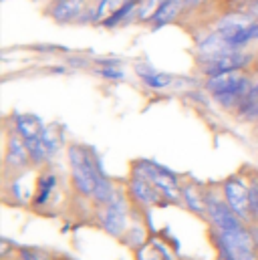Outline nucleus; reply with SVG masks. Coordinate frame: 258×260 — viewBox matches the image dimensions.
Segmentation results:
<instances>
[{
  "mask_svg": "<svg viewBox=\"0 0 258 260\" xmlns=\"http://www.w3.org/2000/svg\"><path fill=\"white\" fill-rule=\"evenodd\" d=\"M67 159H69V166H71L73 190L79 196L91 198L99 176L103 174L95 153L89 147L81 145V143H71L67 147Z\"/></svg>",
  "mask_w": 258,
  "mask_h": 260,
  "instance_id": "obj_1",
  "label": "nucleus"
},
{
  "mask_svg": "<svg viewBox=\"0 0 258 260\" xmlns=\"http://www.w3.org/2000/svg\"><path fill=\"white\" fill-rule=\"evenodd\" d=\"M131 176H139V178L155 184L162 190V194L166 196V200L182 202V186L178 184V178L168 168L157 166V164L147 161V159H139V161H133Z\"/></svg>",
  "mask_w": 258,
  "mask_h": 260,
  "instance_id": "obj_2",
  "label": "nucleus"
},
{
  "mask_svg": "<svg viewBox=\"0 0 258 260\" xmlns=\"http://www.w3.org/2000/svg\"><path fill=\"white\" fill-rule=\"evenodd\" d=\"M204 196H206V216L214 230H218L222 234H234V232H240L246 228V224L228 206L224 196L212 194V192Z\"/></svg>",
  "mask_w": 258,
  "mask_h": 260,
  "instance_id": "obj_3",
  "label": "nucleus"
},
{
  "mask_svg": "<svg viewBox=\"0 0 258 260\" xmlns=\"http://www.w3.org/2000/svg\"><path fill=\"white\" fill-rule=\"evenodd\" d=\"M127 214L129 200L123 192H119L117 198L109 202L107 206L97 208V218H99L101 228L113 238H123V234L127 232Z\"/></svg>",
  "mask_w": 258,
  "mask_h": 260,
  "instance_id": "obj_4",
  "label": "nucleus"
},
{
  "mask_svg": "<svg viewBox=\"0 0 258 260\" xmlns=\"http://www.w3.org/2000/svg\"><path fill=\"white\" fill-rule=\"evenodd\" d=\"M252 61H254L252 53H246V51H226V53H220V55L212 57L210 61L202 63L200 71L208 79V77H218V75H224V73L244 71V69H248V67L252 65Z\"/></svg>",
  "mask_w": 258,
  "mask_h": 260,
  "instance_id": "obj_5",
  "label": "nucleus"
},
{
  "mask_svg": "<svg viewBox=\"0 0 258 260\" xmlns=\"http://www.w3.org/2000/svg\"><path fill=\"white\" fill-rule=\"evenodd\" d=\"M204 89L214 97L220 93H236L244 99H248L250 89H252V79L248 75H244L242 71H234V73H224L218 77H208L204 81Z\"/></svg>",
  "mask_w": 258,
  "mask_h": 260,
  "instance_id": "obj_6",
  "label": "nucleus"
},
{
  "mask_svg": "<svg viewBox=\"0 0 258 260\" xmlns=\"http://www.w3.org/2000/svg\"><path fill=\"white\" fill-rule=\"evenodd\" d=\"M248 192L250 184H246L240 176H230L222 184V196L228 202V206L234 210V214L248 224L250 222V210H248Z\"/></svg>",
  "mask_w": 258,
  "mask_h": 260,
  "instance_id": "obj_7",
  "label": "nucleus"
},
{
  "mask_svg": "<svg viewBox=\"0 0 258 260\" xmlns=\"http://www.w3.org/2000/svg\"><path fill=\"white\" fill-rule=\"evenodd\" d=\"M30 166V155L24 139L16 129L6 133V151H4V178L8 174H18Z\"/></svg>",
  "mask_w": 258,
  "mask_h": 260,
  "instance_id": "obj_8",
  "label": "nucleus"
},
{
  "mask_svg": "<svg viewBox=\"0 0 258 260\" xmlns=\"http://www.w3.org/2000/svg\"><path fill=\"white\" fill-rule=\"evenodd\" d=\"M127 194L131 202L143 210H149L153 206H159L162 200H166V196L162 194V190L151 184L149 180H143L139 176H131L127 182Z\"/></svg>",
  "mask_w": 258,
  "mask_h": 260,
  "instance_id": "obj_9",
  "label": "nucleus"
},
{
  "mask_svg": "<svg viewBox=\"0 0 258 260\" xmlns=\"http://www.w3.org/2000/svg\"><path fill=\"white\" fill-rule=\"evenodd\" d=\"M87 10H89L87 0H55L47 10V14L59 24H71V22H81Z\"/></svg>",
  "mask_w": 258,
  "mask_h": 260,
  "instance_id": "obj_10",
  "label": "nucleus"
},
{
  "mask_svg": "<svg viewBox=\"0 0 258 260\" xmlns=\"http://www.w3.org/2000/svg\"><path fill=\"white\" fill-rule=\"evenodd\" d=\"M14 129L20 133V137L24 139V143H30V141H41L43 137V121L37 117V115H28V113H16L14 119Z\"/></svg>",
  "mask_w": 258,
  "mask_h": 260,
  "instance_id": "obj_11",
  "label": "nucleus"
},
{
  "mask_svg": "<svg viewBox=\"0 0 258 260\" xmlns=\"http://www.w3.org/2000/svg\"><path fill=\"white\" fill-rule=\"evenodd\" d=\"M180 12H184V2L182 0H162V4L157 6V10L149 18L151 28L153 30H159V28L172 24L180 16Z\"/></svg>",
  "mask_w": 258,
  "mask_h": 260,
  "instance_id": "obj_12",
  "label": "nucleus"
},
{
  "mask_svg": "<svg viewBox=\"0 0 258 260\" xmlns=\"http://www.w3.org/2000/svg\"><path fill=\"white\" fill-rule=\"evenodd\" d=\"M59 178L55 172L47 170L37 178V186H35V196H33V206L35 208H43L49 204V200L53 198L55 190H57Z\"/></svg>",
  "mask_w": 258,
  "mask_h": 260,
  "instance_id": "obj_13",
  "label": "nucleus"
},
{
  "mask_svg": "<svg viewBox=\"0 0 258 260\" xmlns=\"http://www.w3.org/2000/svg\"><path fill=\"white\" fill-rule=\"evenodd\" d=\"M141 2H143V0H123L113 12H109V14L101 20V26H105V28H115V26L127 22L131 16L137 14V8L141 6Z\"/></svg>",
  "mask_w": 258,
  "mask_h": 260,
  "instance_id": "obj_14",
  "label": "nucleus"
},
{
  "mask_svg": "<svg viewBox=\"0 0 258 260\" xmlns=\"http://www.w3.org/2000/svg\"><path fill=\"white\" fill-rule=\"evenodd\" d=\"M119 194V190L115 188V184L105 176V172L99 176V180H97V184H95V190H93V202H95V206L99 208V206H107L109 202H113L115 198Z\"/></svg>",
  "mask_w": 258,
  "mask_h": 260,
  "instance_id": "obj_15",
  "label": "nucleus"
},
{
  "mask_svg": "<svg viewBox=\"0 0 258 260\" xmlns=\"http://www.w3.org/2000/svg\"><path fill=\"white\" fill-rule=\"evenodd\" d=\"M182 202L198 216H206V196L200 194L194 186H182Z\"/></svg>",
  "mask_w": 258,
  "mask_h": 260,
  "instance_id": "obj_16",
  "label": "nucleus"
},
{
  "mask_svg": "<svg viewBox=\"0 0 258 260\" xmlns=\"http://www.w3.org/2000/svg\"><path fill=\"white\" fill-rule=\"evenodd\" d=\"M141 81H143L145 87H149V89H153V91H164V89H168V87H172V85L176 83V77L170 75V73H162V71L155 69L151 75L143 77Z\"/></svg>",
  "mask_w": 258,
  "mask_h": 260,
  "instance_id": "obj_17",
  "label": "nucleus"
},
{
  "mask_svg": "<svg viewBox=\"0 0 258 260\" xmlns=\"http://www.w3.org/2000/svg\"><path fill=\"white\" fill-rule=\"evenodd\" d=\"M234 113H236L238 121H246V123L258 121V99H252V97L244 99L242 105H240Z\"/></svg>",
  "mask_w": 258,
  "mask_h": 260,
  "instance_id": "obj_18",
  "label": "nucleus"
},
{
  "mask_svg": "<svg viewBox=\"0 0 258 260\" xmlns=\"http://www.w3.org/2000/svg\"><path fill=\"white\" fill-rule=\"evenodd\" d=\"M43 145H45V149H47V153H49V159H53L59 151H61V145H63V141H61V135H57V133H53L51 127H45L43 129Z\"/></svg>",
  "mask_w": 258,
  "mask_h": 260,
  "instance_id": "obj_19",
  "label": "nucleus"
},
{
  "mask_svg": "<svg viewBox=\"0 0 258 260\" xmlns=\"http://www.w3.org/2000/svg\"><path fill=\"white\" fill-rule=\"evenodd\" d=\"M162 4V0H143L141 6L137 8V14L135 18L141 20V22H149V18L153 16V12L157 10V6Z\"/></svg>",
  "mask_w": 258,
  "mask_h": 260,
  "instance_id": "obj_20",
  "label": "nucleus"
},
{
  "mask_svg": "<svg viewBox=\"0 0 258 260\" xmlns=\"http://www.w3.org/2000/svg\"><path fill=\"white\" fill-rule=\"evenodd\" d=\"M248 210H250V222L258 226V180L250 184L248 192Z\"/></svg>",
  "mask_w": 258,
  "mask_h": 260,
  "instance_id": "obj_21",
  "label": "nucleus"
},
{
  "mask_svg": "<svg viewBox=\"0 0 258 260\" xmlns=\"http://www.w3.org/2000/svg\"><path fill=\"white\" fill-rule=\"evenodd\" d=\"M95 73H97L99 77L107 79V81H119V79L125 77V73H123L119 67H97Z\"/></svg>",
  "mask_w": 258,
  "mask_h": 260,
  "instance_id": "obj_22",
  "label": "nucleus"
},
{
  "mask_svg": "<svg viewBox=\"0 0 258 260\" xmlns=\"http://www.w3.org/2000/svg\"><path fill=\"white\" fill-rule=\"evenodd\" d=\"M14 254L18 256V260H51L45 252H41L37 248H28V246L18 248V252L14 250Z\"/></svg>",
  "mask_w": 258,
  "mask_h": 260,
  "instance_id": "obj_23",
  "label": "nucleus"
},
{
  "mask_svg": "<svg viewBox=\"0 0 258 260\" xmlns=\"http://www.w3.org/2000/svg\"><path fill=\"white\" fill-rule=\"evenodd\" d=\"M246 39H248V43L258 41V20L250 22V24L246 26Z\"/></svg>",
  "mask_w": 258,
  "mask_h": 260,
  "instance_id": "obj_24",
  "label": "nucleus"
},
{
  "mask_svg": "<svg viewBox=\"0 0 258 260\" xmlns=\"http://www.w3.org/2000/svg\"><path fill=\"white\" fill-rule=\"evenodd\" d=\"M246 14L252 18V20H258V0H252L246 8Z\"/></svg>",
  "mask_w": 258,
  "mask_h": 260,
  "instance_id": "obj_25",
  "label": "nucleus"
},
{
  "mask_svg": "<svg viewBox=\"0 0 258 260\" xmlns=\"http://www.w3.org/2000/svg\"><path fill=\"white\" fill-rule=\"evenodd\" d=\"M182 2H184V12H188V10H194V8L202 6L206 0H182Z\"/></svg>",
  "mask_w": 258,
  "mask_h": 260,
  "instance_id": "obj_26",
  "label": "nucleus"
},
{
  "mask_svg": "<svg viewBox=\"0 0 258 260\" xmlns=\"http://www.w3.org/2000/svg\"><path fill=\"white\" fill-rule=\"evenodd\" d=\"M248 97H252V99H258V79L252 81V89H250V95Z\"/></svg>",
  "mask_w": 258,
  "mask_h": 260,
  "instance_id": "obj_27",
  "label": "nucleus"
},
{
  "mask_svg": "<svg viewBox=\"0 0 258 260\" xmlns=\"http://www.w3.org/2000/svg\"><path fill=\"white\" fill-rule=\"evenodd\" d=\"M252 236H254V242H256V248H258V226H254V232H252Z\"/></svg>",
  "mask_w": 258,
  "mask_h": 260,
  "instance_id": "obj_28",
  "label": "nucleus"
},
{
  "mask_svg": "<svg viewBox=\"0 0 258 260\" xmlns=\"http://www.w3.org/2000/svg\"><path fill=\"white\" fill-rule=\"evenodd\" d=\"M147 260H166V258H164V256H162V254H153V256H151V258H147Z\"/></svg>",
  "mask_w": 258,
  "mask_h": 260,
  "instance_id": "obj_29",
  "label": "nucleus"
},
{
  "mask_svg": "<svg viewBox=\"0 0 258 260\" xmlns=\"http://www.w3.org/2000/svg\"><path fill=\"white\" fill-rule=\"evenodd\" d=\"M248 2H252V0H248Z\"/></svg>",
  "mask_w": 258,
  "mask_h": 260,
  "instance_id": "obj_30",
  "label": "nucleus"
}]
</instances>
